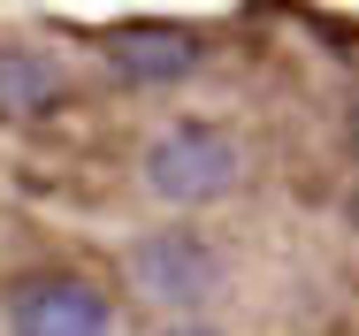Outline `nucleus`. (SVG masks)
I'll return each mask as SVG.
<instances>
[{"mask_svg": "<svg viewBox=\"0 0 359 336\" xmlns=\"http://www.w3.org/2000/svg\"><path fill=\"white\" fill-rule=\"evenodd\" d=\"M130 275H138L145 298H161V306H199V298L222 283V260H215V245H207V237L161 229V237H138Z\"/></svg>", "mask_w": 359, "mask_h": 336, "instance_id": "3", "label": "nucleus"}, {"mask_svg": "<svg viewBox=\"0 0 359 336\" xmlns=\"http://www.w3.org/2000/svg\"><path fill=\"white\" fill-rule=\"evenodd\" d=\"M62 100V69L39 54H0V107H46Z\"/></svg>", "mask_w": 359, "mask_h": 336, "instance_id": "5", "label": "nucleus"}, {"mask_svg": "<svg viewBox=\"0 0 359 336\" xmlns=\"http://www.w3.org/2000/svg\"><path fill=\"white\" fill-rule=\"evenodd\" d=\"M8 329L15 336H107V298L84 275H31L8 298Z\"/></svg>", "mask_w": 359, "mask_h": 336, "instance_id": "2", "label": "nucleus"}, {"mask_svg": "<svg viewBox=\"0 0 359 336\" xmlns=\"http://www.w3.org/2000/svg\"><path fill=\"white\" fill-rule=\"evenodd\" d=\"M168 336H215V329H168Z\"/></svg>", "mask_w": 359, "mask_h": 336, "instance_id": "6", "label": "nucleus"}, {"mask_svg": "<svg viewBox=\"0 0 359 336\" xmlns=\"http://www.w3.org/2000/svg\"><path fill=\"white\" fill-rule=\"evenodd\" d=\"M107 62L130 84H176L199 69V39L176 23H123V31H107Z\"/></svg>", "mask_w": 359, "mask_h": 336, "instance_id": "4", "label": "nucleus"}, {"mask_svg": "<svg viewBox=\"0 0 359 336\" xmlns=\"http://www.w3.org/2000/svg\"><path fill=\"white\" fill-rule=\"evenodd\" d=\"M352 145H359V115H352Z\"/></svg>", "mask_w": 359, "mask_h": 336, "instance_id": "7", "label": "nucleus"}, {"mask_svg": "<svg viewBox=\"0 0 359 336\" xmlns=\"http://www.w3.org/2000/svg\"><path fill=\"white\" fill-rule=\"evenodd\" d=\"M145 184H153V199H168V206H207L237 184V145L215 123H176V130L153 137Z\"/></svg>", "mask_w": 359, "mask_h": 336, "instance_id": "1", "label": "nucleus"}]
</instances>
